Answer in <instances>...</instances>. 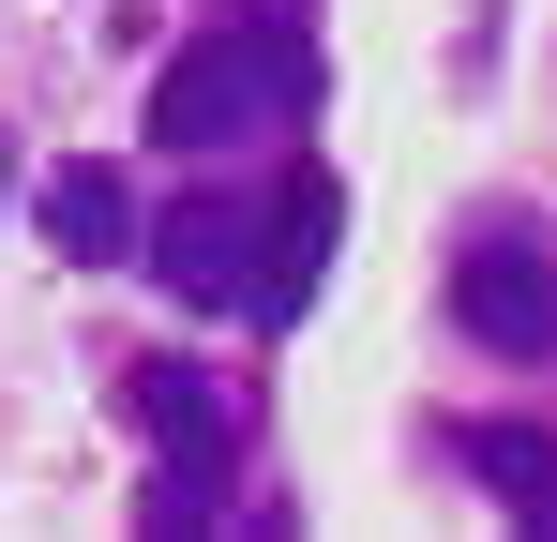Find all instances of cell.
Segmentation results:
<instances>
[{
	"mask_svg": "<svg viewBox=\"0 0 557 542\" xmlns=\"http://www.w3.org/2000/svg\"><path fill=\"white\" fill-rule=\"evenodd\" d=\"M121 407H136V438L166 452V497H151V528H166V542H196V528H211V482H226V392H211L196 361H136V392H121Z\"/></svg>",
	"mask_w": 557,
	"mask_h": 542,
	"instance_id": "cell-1",
	"label": "cell"
},
{
	"mask_svg": "<svg viewBox=\"0 0 557 542\" xmlns=\"http://www.w3.org/2000/svg\"><path fill=\"white\" fill-rule=\"evenodd\" d=\"M151 286L196 317H257V211L242 196H166L151 211Z\"/></svg>",
	"mask_w": 557,
	"mask_h": 542,
	"instance_id": "cell-2",
	"label": "cell"
},
{
	"mask_svg": "<svg viewBox=\"0 0 557 542\" xmlns=\"http://www.w3.org/2000/svg\"><path fill=\"white\" fill-rule=\"evenodd\" d=\"M257 90H272V61H257L242 30H211V46H182V61L151 76V151H226V136L257 121Z\"/></svg>",
	"mask_w": 557,
	"mask_h": 542,
	"instance_id": "cell-3",
	"label": "cell"
},
{
	"mask_svg": "<svg viewBox=\"0 0 557 542\" xmlns=\"http://www.w3.org/2000/svg\"><path fill=\"white\" fill-rule=\"evenodd\" d=\"M453 317L497 361H557V286H543V257H467L453 271Z\"/></svg>",
	"mask_w": 557,
	"mask_h": 542,
	"instance_id": "cell-4",
	"label": "cell"
},
{
	"mask_svg": "<svg viewBox=\"0 0 557 542\" xmlns=\"http://www.w3.org/2000/svg\"><path fill=\"white\" fill-rule=\"evenodd\" d=\"M46 257H76V271L136 257V181L121 167H46Z\"/></svg>",
	"mask_w": 557,
	"mask_h": 542,
	"instance_id": "cell-5",
	"label": "cell"
},
{
	"mask_svg": "<svg viewBox=\"0 0 557 542\" xmlns=\"http://www.w3.org/2000/svg\"><path fill=\"white\" fill-rule=\"evenodd\" d=\"M467 467H482V497H497L528 542H557V438H543V422H482Z\"/></svg>",
	"mask_w": 557,
	"mask_h": 542,
	"instance_id": "cell-6",
	"label": "cell"
},
{
	"mask_svg": "<svg viewBox=\"0 0 557 542\" xmlns=\"http://www.w3.org/2000/svg\"><path fill=\"white\" fill-rule=\"evenodd\" d=\"M317 257H332V181H286L272 242H257V317H301L317 301Z\"/></svg>",
	"mask_w": 557,
	"mask_h": 542,
	"instance_id": "cell-7",
	"label": "cell"
}]
</instances>
